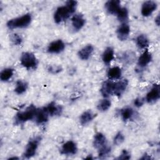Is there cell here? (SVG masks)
<instances>
[{
	"label": "cell",
	"mask_w": 160,
	"mask_h": 160,
	"mask_svg": "<svg viewBox=\"0 0 160 160\" xmlns=\"http://www.w3.org/2000/svg\"><path fill=\"white\" fill-rule=\"evenodd\" d=\"M32 20L31 14H25L20 17L14 18L9 20L6 26L9 29H14L16 28H24L29 26Z\"/></svg>",
	"instance_id": "3957f363"
},
{
	"label": "cell",
	"mask_w": 160,
	"mask_h": 160,
	"mask_svg": "<svg viewBox=\"0 0 160 160\" xmlns=\"http://www.w3.org/2000/svg\"><path fill=\"white\" fill-rule=\"evenodd\" d=\"M21 65L28 69H35L38 66V60L35 55L31 52H24L21 56Z\"/></svg>",
	"instance_id": "277c9868"
},
{
	"label": "cell",
	"mask_w": 160,
	"mask_h": 160,
	"mask_svg": "<svg viewBox=\"0 0 160 160\" xmlns=\"http://www.w3.org/2000/svg\"><path fill=\"white\" fill-rule=\"evenodd\" d=\"M14 73V69L12 68H6L1 71L0 73V79L1 81H8L12 78Z\"/></svg>",
	"instance_id": "4316f807"
},
{
	"label": "cell",
	"mask_w": 160,
	"mask_h": 160,
	"mask_svg": "<svg viewBox=\"0 0 160 160\" xmlns=\"http://www.w3.org/2000/svg\"><path fill=\"white\" fill-rule=\"evenodd\" d=\"M144 104V100L141 98H137L134 101V104L137 108L141 107Z\"/></svg>",
	"instance_id": "e575fe53"
},
{
	"label": "cell",
	"mask_w": 160,
	"mask_h": 160,
	"mask_svg": "<svg viewBox=\"0 0 160 160\" xmlns=\"http://www.w3.org/2000/svg\"><path fill=\"white\" fill-rule=\"evenodd\" d=\"M49 116H56L61 114L62 108L61 106L56 104L54 102H51L47 106L44 107Z\"/></svg>",
	"instance_id": "8fae6325"
},
{
	"label": "cell",
	"mask_w": 160,
	"mask_h": 160,
	"mask_svg": "<svg viewBox=\"0 0 160 160\" xmlns=\"http://www.w3.org/2000/svg\"><path fill=\"white\" fill-rule=\"evenodd\" d=\"M77 4L78 2L76 1L69 0L66 2L64 6L58 7L54 14V22L59 24L66 20L71 14L75 12Z\"/></svg>",
	"instance_id": "6da1fadb"
},
{
	"label": "cell",
	"mask_w": 160,
	"mask_h": 160,
	"mask_svg": "<svg viewBox=\"0 0 160 160\" xmlns=\"http://www.w3.org/2000/svg\"><path fill=\"white\" fill-rule=\"evenodd\" d=\"M116 14L119 21L122 23L127 22L128 19V10L126 8L121 7Z\"/></svg>",
	"instance_id": "83f0119b"
},
{
	"label": "cell",
	"mask_w": 160,
	"mask_h": 160,
	"mask_svg": "<svg viewBox=\"0 0 160 160\" xmlns=\"http://www.w3.org/2000/svg\"><path fill=\"white\" fill-rule=\"evenodd\" d=\"M155 23L158 26H159V15H158V16L155 18Z\"/></svg>",
	"instance_id": "8d00e7d4"
},
{
	"label": "cell",
	"mask_w": 160,
	"mask_h": 160,
	"mask_svg": "<svg viewBox=\"0 0 160 160\" xmlns=\"http://www.w3.org/2000/svg\"><path fill=\"white\" fill-rule=\"evenodd\" d=\"M48 71L52 74H58L62 71V68L59 66H48L47 68Z\"/></svg>",
	"instance_id": "d6a6232c"
},
{
	"label": "cell",
	"mask_w": 160,
	"mask_h": 160,
	"mask_svg": "<svg viewBox=\"0 0 160 160\" xmlns=\"http://www.w3.org/2000/svg\"><path fill=\"white\" fill-rule=\"evenodd\" d=\"M11 41L13 42V44L14 45L18 46L20 45L22 43V39L21 38V37L18 35V34H13L11 36Z\"/></svg>",
	"instance_id": "1f68e13d"
},
{
	"label": "cell",
	"mask_w": 160,
	"mask_h": 160,
	"mask_svg": "<svg viewBox=\"0 0 160 160\" xmlns=\"http://www.w3.org/2000/svg\"><path fill=\"white\" fill-rule=\"evenodd\" d=\"M78 148L76 144L72 141H68L62 144L61 148V154L66 156H71L76 154Z\"/></svg>",
	"instance_id": "8992f818"
},
{
	"label": "cell",
	"mask_w": 160,
	"mask_h": 160,
	"mask_svg": "<svg viewBox=\"0 0 160 160\" xmlns=\"http://www.w3.org/2000/svg\"><path fill=\"white\" fill-rule=\"evenodd\" d=\"M28 89V83L22 80H18L16 83L14 92L17 94H22L26 91Z\"/></svg>",
	"instance_id": "484cf974"
},
{
	"label": "cell",
	"mask_w": 160,
	"mask_h": 160,
	"mask_svg": "<svg viewBox=\"0 0 160 160\" xmlns=\"http://www.w3.org/2000/svg\"><path fill=\"white\" fill-rule=\"evenodd\" d=\"M131 158V154L129 151H128L126 149H123L119 155V156L118 158V159H129Z\"/></svg>",
	"instance_id": "836d02e7"
},
{
	"label": "cell",
	"mask_w": 160,
	"mask_h": 160,
	"mask_svg": "<svg viewBox=\"0 0 160 160\" xmlns=\"http://www.w3.org/2000/svg\"><path fill=\"white\" fill-rule=\"evenodd\" d=\"M41 140V138L40 136H36L29 141L23 153L24 158L29 159L35 155Z\"/></svg>",
	"instance_id": "5b68a950"
},
{
	"label": "cell",
	"mask_w": 160,
	"mask_h": 160,
	"mask_svg": "<svg viewBox=\"0 0 160 160\" xmlns=\"http://www.w3.org/2000/svg\"><path fill=\"white\" fill-rule=\"evenodd\" d=\"M122 74L121 69L118 66H114L110 68L108 71V77L109 79L114 80V79H119L121 78Z\"/></svg>",
	"instance_id": "7402d4cb"
},
{
	"label": "cell",
	"mask_w": 160,
	"mask_h": 160,
	"mask_svg": "<svg viewBox=\"0 0 160 160\" xmlns=\"http://www.w3.org/2000/svg\"><path fill=\"white\" fill-rule=\"evenodd\" d=\"M157 3L153 1H147L143 2L141 6V14L148 17L150 16L157 8Z\"/></svg>",
	"instance_id": "ba28073f"
},
{
	"label": "cell",
	"mask_w": 160,
	"mask_h": 160,
	"mask_svg": "<svg viewBox=\"0 0 160 160\" xmlns=\"http://www.w3.org/2000/svg\"><path fill=\"white\" fill-rule=\"evenodd\" d=\"M114 58V49L111 47H108L104 51L102 55V59L105 64H109Z\"/></svg>",
	"instance_id": "ffe728a7"
},
{
	"label": "cell",
	"mask_w": 160,
	"mask_h": 160,
	"mask_svg": "<svg viewBox=\"0 0 160 160\" xmlns=\"http://www.w3.org/2000/svg\"><path fill=\"white\" fill-rule=\"evenodd\" d=\"M117 36L120 41H125L130 32V27L128 22L122 23L117 29Z\"/></svg>",
	"instance_id": "4fadbf2b"
},
{
	"label": "cell",
	"mask_w": 160,
	"mask_h": 160,
	"mask_svg": "<svg viewBox=\"0 0 160 160\" xmlns=\"http://www.w3.org/2000/svg\"><path fill=\"white\" fill-rule=\"evenodd\" d=\"M49 115L44 109V108H42L37 109V112L35 116V121L38 124H41L46 122L48 121Z\"/></svg>",
	"instance_id": "2e32d148"
},
{
	"label": "cell",
	"mask_w": 160,
	"mask_h": 160,
	"mask_svg": "<svg viewBox=\"0 0 160 160\" xmlns=\"http://www.w3.org/2000/svg\"><path fill=\"white\" fill-rule=\"evenodd\" d=\"M113 86L114 82L110 80L106 81L103 82L100 89L101 93L103 97L108 98L113 94Z\"/></svg>",
	"instance_id": "9a60e30c"
},
{
	"label": "cell",
	"mask_w": 160,
	"mask_h": 160,
	"mask_svg": "<svg viewBox=\"0 0 160 160\" xmlns=\"http://www.w3.org/2000/svg\"><path fill=\"white\" fill-rule=\"evenodd\" d=\"M160 98V88L159 84H154L151 89L147 93L146 100L148 103H153Z\"/></svg>",
	"instance_id": "9c48e42d"
},
{
	"label": "cell",
	"mask_w": 160,
	"mask_h": 160,
	"mask_svg": "<svg viewBox=\"0 0 160 160\" xmlns=\"http://www.w3.org/2000/svg\"><path fill=\"white\" fill-rule=\"evenodd\" d=\"M134 110L129 107H126L121 109L120 115L124 121L130 120L134 116Z\"/></svg>",
	"instance_id": "603a6c76"
},
{
	"label": "cell",
	"mask_w": 160,
	"mask_h": 160,
	"mask_svg": "<svg viewBox=\"0 0 160 160\" xmlns=\"http://www.w3.org/2000/svg\"><path fill=\"white\" fill-rule=\"evenodd\" d=\"M138 47L140 49H146L149 46V39L145 34H139L136 39Z\"/></svg>",
	"instance_id": "cb8c5ba5"
},
{
	"label": "cell",
	"mask_w": 160,
	"mask_h": 160,
	"mask_svg": "<svg viewBox=\"0 0 160 160\" xmlns=\"http://www.w3.org/2000/svg\"><path fill=\"white\" fill-rule=\"evenodd\" d=\"M152 159L151 158V157L149 156V155H148V154H147L146 153H144V155H142V156L140 158V159Z\"/></svg>",
	"instance_id": "d590c367"
},
{
	"label": "cell",
	"mask_w": 160,
	"mask_h": 160,
	"mask_svg": "<svg viewBox=\"0 0 160 160\" xmlns=\"http://www.w3.org/2000/svg\"><path fill=\"white\" fill-rule=\"evenodd\" d=\"M111 151V147L106 144L98 149V156L99 158H105L110 154Z\"/></svg>",
	"instance_id": "f546056e"
},
{
	"label": "cell",
	"mask_w": 160,
	"mask_h": 160,
	"mask_svg": "<svg viewBox=\"0 0 160 160\" xmlns=\"http://www.w3.org/2000/svg\"><path fill=\"white\" fill-rule=\"evenodd\" d=\"M71 23L74 30L79 31L84 27L86 23V19L82 14H76L71 18Z\"/></svg>",
	"instance_id": "7c38bea8"
},
{
	"label": "cell",
	"mask_w": 160,
	"mask_h": 160,
	"mask_svg": "<svg viewBox=\"0 0 160 160\" xmlns=\"http://www.w3.org/2000/svg\"><path fill=\"white\" fill-rule=\"evenodd\" d=\"M37 109H38L33 104L29 105L25 110L19 111L16 114L14 123L16 124H22L28 121L34 119L35 118Z\"/></svg>",
	"instance_id": "7a4b0ae2"
},
{
	"label": "cell",
	"mask_w": 160,
	"mask_h": 160,
	"mask_svg": "<svg viewBox=\"0 0 160 160\" xmlns=\"http://www.w3.org/2000/svg\"><path fill=\"white\" fill-rule=\"evenodd\" d=\"M93 46L91 44H88L79 51L78 55L81 59L87 60L91 56L92 53L93 52Z\"/></svg>",
	"instance_id": "ac0fdd59"
},
{
	"label": "cell",
	"mask_w": 160,
	"mask_h": 160,
	"mask_svg": "<svg viewBox=\"0 0 160 160\" xmlns=\"http://www.w3.org/2000/svg\"><path fill=\"white\" fill-rule=\"evenodd\" d=\"M124 134L121 132H118L113 139V143L117 146L121 144L124 141Z\"/></svg>",
	"instance_id": "4dcf8cb0"
},
{
	"label": "cell",
	"mask_w": 160,
	"mask_h": 160,
	"mask_svg": "<svg viewBox=\"0 0 160 160\" xmlns=\"http://www.w3.org/2000/svg\"><path fill=\"white\" fill-rule=\"evenodd\" d=\"M152 60V55L151 52L146 49V50L142 53V54L139 57L138 60V64L141 68H144Z\"/></svg>",
	"instance_id": "e0dca14e"
},
{
	"label": "cell",
	"mask_w": 160,
	"mask_h": 160,
	"mask_svg": "<svg viewBox=\"0 0 160 160\" xmlns=\"http://www.w3.org/2000/svg\"><path fill=\"white\" fill-rule=\"evenodd\" d=\"M65 48V44L61 39H57L51 42L48 46L47 51L51 54H58Z\"/></svg>",
	"instance_id": "52a82bcc"
},
{
	"label": "cell",
	"mask_w": 160,
	"mask_h": 160,
	"mask_svg": "<svg viewBox=\"0 0 160 160\" xmlns=\"http://www.w3.org/2000/svg\"><path fill=\"white\" fill-rule=\"evenodd\" d=\"M94 118V113L91 110L84 111L79 117V121L81 125L85 126L89 124Z\"/></svg>",
	"instance_id": "44dd1931"
},
{
	"label": "cell",
	"mask_w": 160,
	"mask_h": 160,
	"mask_svg": "<svg viewBox=\"0 0 160 160\" xmlns=\"http://www.w3.org/2000/svg\"><path fill=\"white\" fill-rule=\"evenodd\" d=\"M136 58V56L135 54L131 51H126L124 52H123L121 56V60L126 63V64H131V63H132L134 61Z\"/></svg>",
	"instance_id": "d4e9b609"
},
{
	"label": "cell",
	"mask_w": 160,
	"mask_h": 160,
	"mask_svg": "<svg viewBox=\"0 0 160 160\" xmlns=\"http://www.w3.org/2000/svg\"><path fill=\"white\" fill-rule=\"evenodd\" d=\"M18 159L17 157H12V158H9V159Z\"/></svg>",
	"instance_id": "74e56055"
},
{
	"label": "cell",
	"mask_w": 160,
	"mask_h": 160,
	"mask_svg": "<svg viewBox=\"0 0 160 160\" xmlns=\"http://www.w3.org/2000/svg\"><path fill=\"white\" fill-rule=\"evenodd\" d=\"M107 144L106 138L105 136L101 132L96 133L94 136L93 146L96 149H99L102 146Z\"/></svg>",
	"instance_id": "d6986e66"
},
{
	"label": "cell",
	"mask_w": 160,
	"mask_h": 160,
	"mask_svg": "<svg viewBox=\"0 0 160 160\" xmlns=\"http://www.w3.org/2000/svg\"><path fill=\"white\" fill-rule=\"evenodd\" d=\"M128 81L127 79H121L117 82H114L113 94L118 97H120L127 88Z\"/></svg>",
	"instance_id": "30bf717a"
},
{
	"label": "cell",
	"mask_w": 160,
	"mask_h": 160,
	"mask_svg": "<svg viewBox=\"0 0 160 160\" xmlns=\"http://www.w3.org/2000/svg\"><path fill=\"white\" fill-rule=\"evenodd\" d=\"M111 102L109 99H104L99 102L97 105V108L99 111L101 112H104L109 109V108L111 107Z\"/></svg>",
	"instance_id": "f1b7e54d"
},
{
	"label": "cell",
	"mask_w": 160,
	"mask_h": 160,
	"mask_svg": "<svg viewBox=\"0 0 160 160\" xmlns=\"http://www.w3.org/2000/svg\"><path fill=\"white\" fill-rule=\"evenodd\" d=\"M121 2L118 0L108 1L105 4V8L107 12L111 14H116L120 8Z\"/></svg>",
	"instance_id": "5bb4252c"
}]
</instances>
